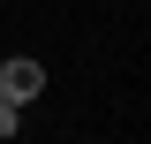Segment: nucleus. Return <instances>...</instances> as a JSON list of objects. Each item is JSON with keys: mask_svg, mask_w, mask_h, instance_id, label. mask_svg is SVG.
<instances>
[{"mask_svg": "<svg viewBox=\"0 0 151 144\" xmlns=\"http://www.w3.org/2000/svg\"><path fill=\"white\" fill-rule=\"evenodd\" d=\"M38 91H45V61H30V53H8V61H0V99L30 106Z\"/></svg>", "mask_w": 151, "mask_h": 144, "instance_id": "1", "label": "nucleus"}, {"mask_svg": "<svg viewBox=\"0 0 151 144\" xmlns=\"http://www.w3.org/2000/svg\"><path fill=\"white\" fill-rule=\"evenodd\" d=\"M15 129H23V106H15V99H0V137L15 144Z\"/></svg>", "mask_w": 151, "mask_h": 144, "instance_id": "2", "label": "nucleus"}]
</instances>
